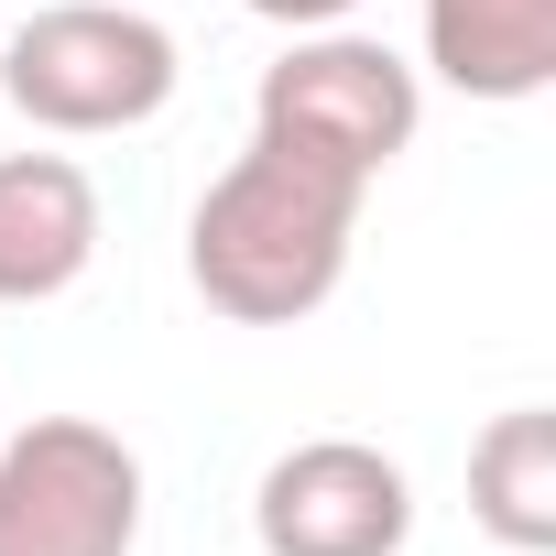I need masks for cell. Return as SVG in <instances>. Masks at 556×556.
Listing matches in <instances>:
<instances>
[{"label": "cell", "mask_w": 556, "mask_h": 556, "mask_svg": "<svg viewBox=\"0 0 556 556\" xmlns=\"http://www.w3.org/2000/svg\"><path fill=\"white\" fill-rule=\"evenodd\" d=\"M240 12H262V23H285V34H317V23H350L361 0H240Z\"/></svg>", "instance_id": "9c48e42d"}, {"label": "cell", "mask_w": 556, "mask_h": 556, "mask_svg": "<svg viewBox=\"0 0 556 556\" xmlns=\"http://www.w3.org/2000/svg\"><path fill=\"white\" fill-rule=\"evenodd\" d=\"M99 262V186L77 153H0V306H55Z\"/></svg>", "instance_id": "8992f818"}, {"label": "cell", "mask_w": 556, "mask_h": 556, "mask_svg": "<svg viewBox=\"0 0 556 556\" xmlns=\"http://www.w3.org/2000/svg\"><path fill=\"white\" fill-rule=\"evenodd\" d=\"M415 121H426V77L382 34H350V23L295 34L285 55L262 66V88H251V131L262 142L317 153V164H339L361 186L415 153Z\"/></svg>", "instance_id": "3957f363"}, {"label": "cell", "mask_w": 556, "mask_h": 556, "mask_svg": "<svg viewBox=\"0 0 556 556\" xmlns=\"http://www.w3.org/2000/svg\"><path fill=\"white\" fill-rule=\"evenodd\" d=\"M262 556H404L415 545V480L371 437H306L251 491Z\"/></svg>", "instance_id": "5b68a950"}, {"label": "cell", "mask_w": 556, "mask_h": 556, "mask_svg": "<svg viewBox=\"0 0 556 556\" xmlns=\"http://www.w3.org/2000/svg\"><path fill=\"white\" fill-rule=\"evenodd\" d=\"M186 88V55L153 12L131 0H45L34 23H12L0 45V99L55 142H99V131H142L164 121Z\"/></svg>", "instance_id": "7a4b0ae2"}, {"label": "cell", "mask_w": 556, "mask_h": 556, "mask_svg": "<svg viewBox=\"0 0 556 556\" xmlns=\"http://www.w3.org/2000/svg\"><path fill=\"white\" fill-rule=\"evenodd\" d=\"M361 175L262 142L207 175L197 218H186V285L229 317V328H295L350 285V240H361Z\"/></svg>", "instance_id": "6da1fadb"}, {"label": "cell", "mask_w": 556, "mask_h": 556, "mask_svg": "<svg viewBox=\"0 0 556 556\" xmlns=\"http://www.w3.org/2000/svg\"><path fill=\"white\" fill-rule=\"evenodd\" d=\"M142 458L88 415H34L0 437V556H131Z\"/></svg>", "instance_id": "277c9868"}, {"label": "cell", "mask_w": 556, "mask_h": 556, "mask_svg": "<svg viewBox=\"0 0 556 556\" xmlns=\"http://www.w3.org/2000/svg\"><path fill=\"white\" fill-rule=\"evenodd\" d=\"M469 523L502 556H556V415L513 404L469 447Z\"/></svg>", "instance_id": "ba28073f"}, {"label": "cell", "mask_w": 556, "mask_h": 556, "mask_svg": "<svg viewBox=\"0 0 556 556\" xmlns=\"http://www.w3.org/2000/svg\"><path fill=\"white\" fill-rule=\"evenodd\" d=\"M426 66L480 110L545 99L556 88V0H426Z\"/></svg>", "instance_id": "52a82bcc"}]
</instances>
